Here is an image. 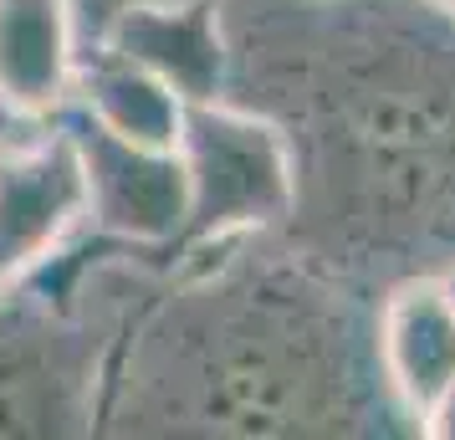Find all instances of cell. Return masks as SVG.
Instances as JSON below:
<instances>
[{"label": "cell", "mask_w": 455, "mask_h": 440, "mask_svg": "<svg viewBox=\"0 0 455 440\" xmlns=\"http://www.w3.org/2000/svg\"><path fill=\"white\" fill-rule=\"evenodd\" d=\"M276 5V0H271ZM282 16H226V98L267 113L291 144L297 200L328 236L389 246L455 200V42L435 0H282ZM287 215V220H291Z\"/></svg>", "instance_id": "obj_1"}, {"label": "cell", "mask_w": 455, "mask_h": 440, "mask_svg": "<svg viewBox=\"0 0 455 440\" xmlns=\"http://www.w3.org/2000/svg\"><path fill=\"white\" fill-rule=\"evenodd\" d=\"M226 241L164 267L169 287L108 338L98 430L113 436H348L363 430V358L348 302L312 272L251 267ZM389 389V384H384Z\"/></svg>", "instance_id": "obj_2"}, {"label": "cell", "mask_w": 455, "mask_h": 440, "mask_svg": "<svg viewBox=\"0 0 455 440\" xmlns=\"http://www.w3.org/2000/svg\"><path fill=\"white\" fill-rule=\"evenodd\" d=\"M83 276L77 252H52L0 292V436L98 430L108 333L72 308Z\"/></svg>", "instance_id": "obj_3"}, {"label": "cell", "mask_w": 455, "mask_h": 440, "mask_svg": "<svg viewBox=\"0 0 455 440\" xmlns=\"http://www.w3.org/2000/svg\"><path fill=\"white\" fill-rule=\"evenodd\" d=\"M174 154L185 164V226L159 256H148L159 272L195 252L287 226L297 200L291 144L267 113L235 98L185 103Z\"/></svg>", "instance_id": "obj_4"}, {"label": "cell", "mask_w": 455, "mask_h": 440, "mask_svg": "<svg viewBox=\"0 0 455 440\" xmlns=\"http://www.w3.org/2000/svg\"><path fill=\"white\" fill-rule=\"evenodd\" d=\"M83 164V231L124 256H159L185 226V164L174 148L128 144L92 124L77 103L57 113Z\"/></svg>", "instance_id": "obj_5"}, {"label": "cell", "mask_w": 455, "mask_h": 440, "mask_svg": "<svg viewBox=\"0 0 455 440\" xmlns=\"http://www.w3.org/2000/svg\"><path fill=\"white\" fill-rule=\"evenodd\" d=\"M83 220V164L57 118L0 144V292L62 252Z\"/></svg>", "instance_id": "obj_6"}, {"label": "cell", "mask_w": 455, "mask_h": 440, "mask_svg": "<svg viewBox=\"0 0 455 440\" xmlns=\"http://www.w3.org/2000/svg\"><path fill=\"white\" fill-rule=\"evenodd\" d=\"M92 46H108L169 83L185 103H215L230 87V42L220 0H164L133 5Z\"/></svg>", "instance_id": "obj_7"}, {"label": "cell", "mask_w": 455, "mask_h": 440, "mask_svg": "<svg viewBox=\"0 0 455 440\" xmlns=\"http://www.w3.org/2000/svg\"><path fill=\"white\" fill-rule=\"evenodd\" d=\"M379 374L404 420H425L455 379V297L445 276H404L373 323Z\"/></svg>", "instance_id": "obj_8"}, {"label": "cell", "mask_w": 455, "mask_h": 440, "mask_svg": "<svg viewBox=\"0 0 455 440\" xmlns=\"http://www.w3.org/2000/svg\"><path fill=\"white\" fill-rule=\"evenodd\" d=\"M77 57L67 0H0V118L11 128L52 124L72 103Z\"/></svg>", "instance_id": "obj_9"}, {"label": "cell", "mask_w": 455, "mask_h": 440, "mask_svg": "<svg viewBox=\"0 0 455 440\" xmlns=\"http://www.w3.org/2000/svg\"><path fill=\"white\" fill-rule=\"evenodd\" d=\"M72 103L83 108L92 124H103L108 133L148 148H174L180 124H185V98L169 83H159L154 72H144L139 62L108 52V46H83Z\"/></svg>", "instance_id": "obj_10"}, {"label": "cell", "mask_w": 455, "mask_h": 440, "mask_svg": "<svg viewBox=\"0 0 455 440\" xmlns=\"http://www.w3.org/2000/svg\"><path fill=\"white\" fill-rule=\"evenodd\" d=\"M67 5H72L77 42L92 46V42H98V36L108 31V26L124 16V11H133V5H164V0H67Z\"/></svg>", "instance_id": "obj_11"}, {"label": "cell", "mask_w": 455, "mask_h": 440, "mask_svg": "<svg viewBox=\"0 0 455 440\" xmlns=\"http://www.w3.org/2000/svg\"><path fill=\"white\" fill-rule=\"evenodd\" d=\"M419 430H425V436H435V440H455V379L445 384V395L425 410Z\"/></svg>", "instance_id": "obj_12"}, {"label": "cell", "mask_w": 455, "mask_h": 440, "mask_svg": "<svg viewBox=\"0 0 455 440\" xmlns=\"http://www.w3.org/2000/svg\"><path fill=\"white\" fill-rule=\"evenodd\" d=\"M435 5H445V11H451V16H455V0H435Z\"/></svg>", "instance_id": "obj_13"}, {"label": "cell", "mask_w": 455, "mask_h": 440, "mask_svg": "<svg viewBox=\"0 0 455 440\" xmlns=\"http://www.w3.org/2000/svg\"><path fill=\"white\" fill-rule=\"evenodd\" d=\"M445 282H451V297H455V272H451V276H445Z\"/></svg>", "instance_id": "obj_14"}, {"label": "cell", "mask_w": 455, "mask_h": 440, "mask_svg": "<svg viewBox=\"0 0 455 440\" xmlns=\"http://www.w3.org/2000/svg\"><path fill=\"white\" fill-rule=\"evenodd\" d=\"M0 128H5V133H16V128H11V124H5V118H0Z\"/></svg>", "instance_id": "obj_15"}, {"label": "cell", "mask_w": 455, "mask_h": 440, "mask_svg": "<svg viewBox=\"0 0 455 440\" xmlns=\"http://www.w3.org/2000/svg\"><path fill=\"white\" fill-rule=\"evenodd\" d=\"M5 139H11V133H5V128H0V144H5Z\"/></svg>", "instance_id": "obj_16"}]
</instances>
